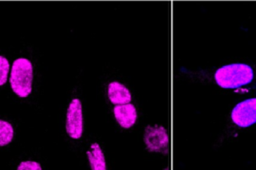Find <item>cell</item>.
<instances>
[{"mask_svg":"<svg viewBox=\"0 0 256 170\" xmlns=\"http://www.w3.org/2000/svg\"><path fill=\"white\" fill-rule=\"evenodd\" d=\"M113 114L118 124L125 129L131 128L137 120V111L132 103L123 105H115Z\"/></svg>","mask_w":256,"mask_h":170,"instance_id":"obj_6","label":"cell"},{"mask_svg":"<svg viewBox=\"0 0 256 170\" xmlns=\"http://www.w3.org/2000/svg\"><path fill=\"white\" fill-rule=\"evenodd\" d=\"M9 68L10 65L7 58L0 55V86L4 85L7 82Z\"/></svg>","mask_w":256,"mask_h":170,"instance_id":"obj_10","label":"cell"},{"mask_svg":"<svg viewBox=\"0 0 256 170\" xmlns=\"http://www.w3.org/2000/svg\"><path fill=\"white\" fill-rule=\"evenodd\" d=\"M17 170H42V167L36 161H22L18 165Z\"/></svg>","mask_w":256,"mask_h":170,"instance_id":"obj_11","label":"cell"},{"mask_svg":"<svg viewBox=\"0 0 256 170\" xmlns=\"http://www.w3.org/2000/svg\"><path fill=\"white\" fill-rule=\"evenodd\" d=\"M13 136L14 130L12 125L9 122L0 119V146L8 145L13 140Z\"/></svg>","mask_w":256,"mask_h":170,"instance_id":"obj_9","label":"cell"},{"mask_svg":"<svg viewBox=\"0 0 256 170\" xmlns=\"http://www.w3.org/2000/svg\"><path fill=\"white\" fill-rule=\"evenodd\" d=\"M86 154L91 170H107L105 156L98 143H92L91 149Z\"/></svg>","mask_w":256,"mask_h":170,"instance_id":"obj_8","label":"cell"},{"mask_svg":"<svg viewBox=\"0 0 256 170\" xmlns=\"http://www.w3.org/2000/svg\"><path fill=\"white\" fill-rule=\"evenodd\" d=\"M107 93L110 102L114 105L127 104L132 100V94L130 90L118 81H112L108 84Z\"/></svg>","mask_w":256,"mask_h":170,"instance_id":"obj_7","label":"cell"},{"mask_svg":"<svg viewBox=\"0 0 256 170\" xmlns=\"http://www.w3.org/2000/svg\"><path fill=\"white\" fill-rule=\"evenodd\" d=\"M65 129L72 139H79L83 134V112L82 103L78 98H74L67 108Z\"/></svg>","mask_w":256,"mask_h":170,"instance_id":"obj_4","label":"cell"},{"mask_svg":"<svg viewBox=\"0 0 256 170\" xmlns=\"http://www.w3.org/2000/svg\"><path fill=\"white\" fill-rule=\"evenodd\" d=\"M231 119L239 127H248L256 123V98L244 100L233 108Z\"/></svg>","mask_w":256,"mask_h":170,"instance_id":"obj_5","label":"cell"},{"mask_svg":"<svg viewBox=\"0 0 256 170\" xmlns=\"http://www.w3.org/2000/svg\"><path fill=\"white\" fill-rule=\"evenodd\" d=\"M9 82L11 89L17 96L21 98L29 96L33 82V66L31 61L23 57L14 60Z\"/></svg>","mask_w":256,"mask_h":170,"instance_id":"obj_2","label":"cell"},{"mask_svg":"<svg viewBox=\"0 0 256 170\" xmlns=\"http://www.w3.org/2000/svg\"><path fill=\"white\" fill-rule=\"evenodd\" d=\"M144 143L150 152L167 154L169 151V136L166 128L161 125H149L144 131Z\"/></svg>","mask_w":256,"mask_h":170,"instance_id":"obj_3","label":"cell"},{"mask_svg":"<svg viewBox=\"0 0 256 170\" xmlns=\"http://www.w3.org/2000/svg\"><path fill=\"white\" fill-rule=\"evenodd\" d=\"M214 78L220 87L236 89L251 83L254 78V71L247 64L234 63L218 68Z\"/></svg>","mask_w":256,"mask_h":170,"instance_id":"obj_1","label":"cell"}]
</instances>
